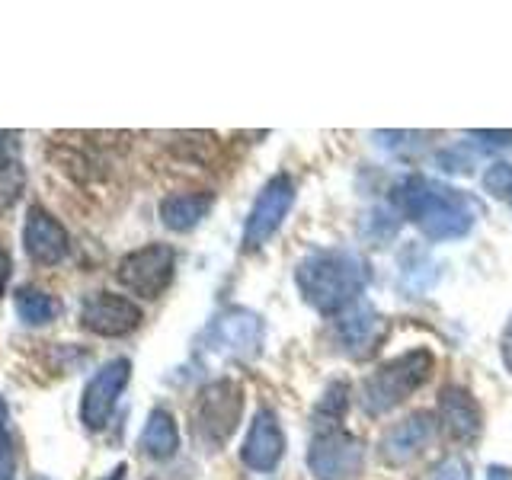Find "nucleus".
<instances>
[{"label": "nucleus", "mask_w": 512, "mask_h": 480, "mask_svg": "<svg viewBox=\"0 0 512 480\" xmlns=\"http://www.w3.org/2000/svg\"><path fill=\"white\" fill-rule=\"evenodd\" d=\"M397 215L410 218L426 240H458L471 234L480 215V202L455 186L413 173L397 186Z\"/></svg>", "instance_id": "1"}, {"label": "nucleus", "mask_w": 512, "mask_h": 480, "mask_svg": "<svg viewBox=\"0 0 512 480\" xmlns=\"http://www.w3.org/2000/svg\"><path fill=\"white\" fill-rule=\"evenodd\" d=\"M295 282L314 311L336 317L362 301V292L372 282V269L356 250H314L298 263Z\"/></svg>", "instance_id": "2"}, {"label": "nucleus", "mask_w": 512, "mask_h": 480, "mask_svg": "<svg viewBox=\"0 0 512 480\" xmlns=\"http://www.w3.org/2000/svg\"><path fill=\"white\" fill-rule=\"evenodd\" d=\"M432 375V352L429 349H410L404 356L381 365L375 375H368L362 384V407L368 416H381L420 391Z\"/></svg>", "instance_id": "3"}, {"label": "nucleus", "mask_w": 512, "mask_h": 480, "mask_svg": "<svg viewBox=\"0 0 512 480\" xmlns=\"http://www.w3.org/2000/svg\"><path fill=\"white\" fill-rule=\"evenodd\" d=\"M263 317L247 308H224L202 333V352L221 362H250L263 349Z\"/></svg>", "instance_id": "4"}, {"label": "nucleus", "mask_w": 512, "mask_h": 480, "mask_svg": "<svg viewBox=\"0 0 512 480\" xmlns=\"http://www.w3.org/2000/svg\"><path fill=\"white\" fill-rule=\"evenodd\" d=\"M244 413V391L237 381H212L199 394L196 413H192V432L205 448H221L234 436V429Z\"/></svg>", "instance_id": "5"}, {"label": "nucleus", "mask_w": 512, "mask_h": 480, "mask_svg": "<svg viewBox=\"0 0 512 480\" xmlns=\"http://www.w3.org/2000/svg\"><path fill=\"white\" fill-rule=\"evenodd\" d=\"M365 448L346 429H320L308 448V468L317 480H352L362 474Z\"/></svg>", "instance_id": "6"}, {"label": "nucleus", "mask_w": 512, "mask_h": 480, "mask_svg": "<svg viewBox=\"0 0 512 480\" xmlns=\"http://www.w3.org/2000/svg\"><path fill=\"white\" fill-rule=\"evenodd\" d=\"M173 266H176V253L167 244H148L128 253L119 263L116 276L132 295L151 301L167 292V285L173 282Z\"/></svg>", "instance_id": "7"}, {"label": "nucleus", "mask_w": 512, "mask_h": 480, "mask_svg": "<svg viewBox=\"0 0 512 480\" xmlns=\"http://www.w3.org/2000/svg\"><path fill=\"white\" fill-rule=\"evenodd\" d=\"M295 202V183L292 176H272V180L263 186V192L256 196L247 224H244V247L247 250H260L266 240L282 228V221L288 215V208Z\"/></svg>", "instance_id": "8"}, {"label": "nucleus", "mask_w": 512, "mask_h": 480, "mask_svg": "<svg viewBox=\"0 0 512 480\" xmlns=\"http://www.w3.org/2000/svg\"><path fill=\"white\" fill-rule=\"evenodd\" d=\"M128 378H132V362L112 359L87 381L84 397H80V420H84L87 429L96 432L109 423V416H112V410H116Z\"/></svg>", "instance_id": "9"}, {"label": "nucleus", "mask_w": 512, "mask_h": 480, "mask_svg": "<svg viewBox=\"0 0 512 480\" xmlns=\"http://www.w3.org/2000/svg\"><path fill=\"white\" fill-rule=\"evenodd\" d=\"M141 324V308L125 295L93 292L80 301V327L96 336H128Z\"/></svg>", "instance_id": "10"}, {"label": "nucleus", "mask_w": 512, "mask_h": 480, "mask_svg": "<svg viewBox=\"0 0 512 480\" xmlns=\"http://www.w3.org/2000/svg\"><path fill=\"white\" fill-rule=\"evenodd\" d=\"M333 327H336V343H340L343 352L352 359H368L381 346L384 333H388L384 317L375 308H368L365 301L352 304L343 314H336Z\"/></svg>", "instance_id": "11"}, {"label": "nucleus", "mask_w": 512, "mask_h": 480, "mask_svg": "<svg viewBox=\"0 0 512 480\" xmlns=\"http://www.w3.org/2000/svg\"><path fill=\"white\" fill-rule=\"evenodd\" d=\"M23 247L32 263L55 266L68 256L71 240H68V231H64V224L55 215H48L45 208L32 205L26 215V228H23Z\"/></svg>", "instance_id": "12"}, {"label": "nucleus", "mask_w": 512, "mask_h": 480, "mask_svg": "<svg viewBox=\"0 0 512 480\" xmlns=\"http://www.w3.org/2000/svg\"><path fill=\"white\" fill-rule=\"evenodd\" d=\"M285 455V432L279 426V416L272 410H260L253 416L250 432L240 448V461L247 464L250 471H272Z\"/></svg>", "instance_id": "13"}, {"label": "nucleus", "mask_w": 512, "mask_h": 480, "mask_svg": "<svg viewBox=\"0 0 512 480\" xmlns=\"http://www.w3.org/2000/svg\"><path fill=\"white\" fill-rule=\"evenodd\" d=\"M432 436H436V416L426 413V410L413 413V416H407L404 423H397V426H391L388 432H384L381 458L388 464H394V468H397V464H407L432 442Z\"/></svg>", "instance_id": "14"}, {"label": "nucleus", "mask_w": 512, "mask_h": 480, "mask_svg": "<svg viewBox=\"0 0 512 480\" xmlns=\"http://www.w3.org/2000/svg\"><path fill=\"white\" fill-rule=\"evenodd\" d=\"M439 420L445 432L458 442H474L480 436V426H484V416H480L477 400L458 388V384H448L439 394Z\"/></svg>", "instance_id": "15"}, {"label": "nucleus", "mask_w": 512, "mask_h": 480, "mask_svg": "<svg viewBox=\"0 0 512 480\" xmlns=\"http://www.w3.org/2000/svg\"><path fill=\"white\" fill-rule=\"evenodd\" d=\"M215 205V196L212 192H173L164 202H160V221L167 224L170 231L176 234H186L192 231L196 224H202V218L212 212Z\"/></svg>", "instance_id": "16"}, {"label": "nucleus", "mask_w": 512, "mask_h": 480, "mask_svg": "<svg viewBox=\"0 0 512 480\" xmlns=\"http://www.w3.org/2000/svg\"><path fill=\"white\" fill-rule=\"evenodd\" d=\"M138 448H141V455L151 461H170L176 455V448H180V429H176V420L170 410H164V407L151 410L148 423L141 429Z\"/></svg>", "instance_id": "17"}, {"label": "nucleus", "mask_w": 512, "mask_h": 480, "mask_svg": "<svg viewBox=\"0 0 512 480\" xmlns=\"http://www.w3.org/2000/svg\"><path fill=\"white\" fill-rule=\"evenodd\" d=\"M13 308L20 314L23 324L29 327H42V324H52V320L61 314V301L55 295L42 292V288H20L13 298Z\"/></svg>", "instance_id": "18"}, {"label": "nucleus", "mask_w": 512, "mask_h": 480, "mask_svg": "<svg viewBox=\"0 0 512 480\" xmlns=\"http://www.w3.org/2000/svg\"><path fill=\"white\" fill-rule=\"evenodd\" d=\"M23 192V167L16 135L0 132V205H13Z\"/></svg>", "instance_id": "19"}, {"label": "nucleus", "mask_w": 512, "mask_h": 480, "mask_svg": "<svg viewBox=\"0 0 512 480\" xmlns=\"http://www.w3.org/2000/svg\"><path fill=\"white\" fill-rule=\"evenodd\" d=\"M346 407H349V384L333 381L330 388L324 391V400H320V407H317V413L324 416V423H320V426H324V429L340 426Z\"/></svg>", "instance_id": "20"}, {"label": "nucleus", "mask_w": 512, "mask_h": 480, "mask_svg": "<svg viewBox=\"0 0 512 480\" xmlns=\"http://www.w3.org/2000/svg\"><path fill=\"white\" fill-rule=\"evenodd\" d=\"M484 189L493 199H503L512 205V164L506 160H496V164L484 173Z\"/></svg>", "instance_id": "21"}, {"label": "nucleus", "mask_w": 512, "mask_h": 480, "mask_svg": "<svg viewBox=\"0 0 512 480\" xmlns=\"http://www.w3.org/2000/svg\"><path fill=\"white\" fill-rule=\"evenodd\" d=\"M13 471H16V455L10 439V410L0 400V480H13Z\"/></svg>", "instance_id": "22"}, {"label": "nucleus", "mask_w": 512, "mask_h": 480, "mask_svg": "<svg viewBox=\"0 0 512 480\" xmlns=\"http://www.w3.org/2000/svg\"><path fill=\"white\" fill-rule=\"evenodd\" d=\"M429 480H471V464L461 455H445L436 468L429 471Z\"/></svg>", "instance_id": "23"}, {"label": "nucleus", "mask_w": 512, "mask_h": 480, "mask_svg": "<svg viewBox=\"0 0 512 480\" xmlns=\"http://www.w3.org/2000/svg\"><path fill=\"white\" fill-rule=\"evenodd\" d=\"M471 138L484 144L487 151H506V148H512V132H471Z\"/></svg>", "instance_id": "24"}, {"label": "nucleus", "mask_w": 512, "mask_h": 480, "mask_svg": "<svg viewBox=\"0 0 512 480\" xmlns=\"http://www.w3.org/2000/svg\"><path fill=\"white\" fill-rule=\"evenodd\" d=\"M500 356H503L506 368L512 372V320H509L506 330H503V340H500Z\"/></svg>", "instance_id": "25"}, {"label": "nucleus", "mask_w": 512, "mask_h": 480, "mask_svg": "<svg viewBox=\"0 0 512 480\" xmlns=\"http://www.w3.org/2000/svg\"><path fill=\"white\" fill-rule=\"evenodd\" d=\"M7 279H10V256H7L4 250H0V295H4Z\"/></svg>", "instance_id": "26"}, {"label": "nucleus", "mask_w": 512, "mask_h": 480, "mask_svg": "<svg viewBox=\"0 0 512 480\" xmlns=\"http://www.w3.org/2000/svg\"><path fill=\"white\" fill-rule=\"evenodd\" d=\"M487 480H512L509 468H500V464H490L487 468Z\"/></svg>", "instance_id": "27"}, {"label": "nucleus", "mask_w": 512, "mask_h": 480, "mask_svg": "<svg viewBox=\"0 0 512 480\" xmlns=\"http://www.w3.org/2000/svg\"><path fill=\"white\" fill-rule=\"evenodd\" d=\"M125 471H128L125 464H119V468H112V471H109V474H106L103 480H125Z\"/></svg>", "instance_id": "28"}, {"label": "nucleus", "mask_w": 512, "mask_h": 480, "mask_svg": "<svg viewBox=\"0 0 512 480\" xmlns=\"http://www.w3.org/2000/svg\"><path fill=\"white\" fill-rule=\"evenodd\" d=\"M32 480H52V477H32Z\"/></svg>", "instance_id": "29"}]
</instances>
